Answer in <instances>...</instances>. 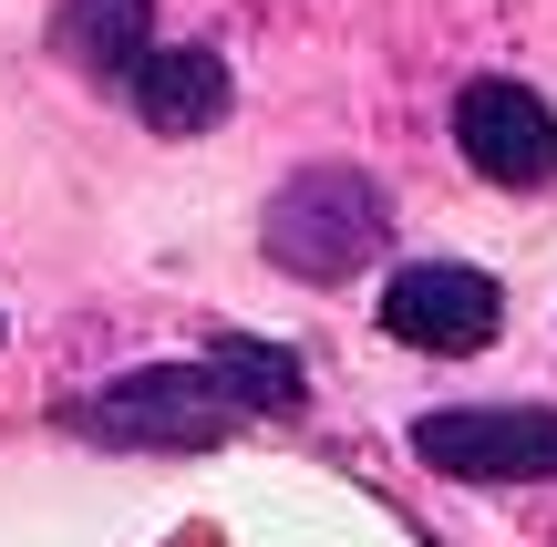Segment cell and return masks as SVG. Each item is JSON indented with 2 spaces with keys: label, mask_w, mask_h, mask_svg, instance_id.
<instances>
[{
  "label": "cell",
  "mask_w": 557,
  "mask_h": 547,
  "mask_svg": "<svg viewBox=\"0 0 557 547\" xmlns=\"http://www.w3.org/2000/svg\"><path fill=\"white\" fill-rule=\"evenodd\" d=\"M124 83H135V114L156 124V135H207V124L227 114V62L197 52V41H165V52H145Z\"/></svg>",
  "instance_id": "8992f818"
},
{
  "label": "cell",
  "mask_w": 557,
  "mask_h": 547,
  "mask_svg": "<svg viewBox=\"0 0 557 547\" xmlns=\"http://www.w3.org/2000/svg\"><path fill=\"white\" fill-rule=\"evenodd\" d=\"M393 238V197H382L361 165H299L289 186L269 197V259L289 279H351L361 259H382Z\"/></svg>",
  "instance_id": "6da1fadb"
},
{
  "label": "cell",
  "mask_w": 557,
  "mask_h": 547,
  "mask_svg": "<svg viewBox=\"0 0 557 547\" xmlns=\"http://www.w3.org/2000/svg\"><path fill=\"white\" fill-rule=\"evenodd\" d=\"M207 372H218V393L238 413H278V424H289V413L310 403V393H299V362L269 351V341H248V331H218V341H207Z\"/></svg>",
  "instance_id": "ba28073f"
},
{
  "label": "cell",
  "mask_w": 557,
  "mask_h": 547,
  "mask_svg": "<svg viewBox=\"0 0 557 547\" xmlns=\"http://www.w3.org/2000/svg\"><path fill=\"white\" fill-rule=\"evenodd\" d=\"M52 52L73 62V73H94V83L135 73V62L156 52V0H62L52 11Z\"/></svg>",
  "instance_id": "52a82bcc"
},
{
  "label": "cell",
  "mask_w": 557,
  "mask_h": 547,
  "mask_svg": "<svg viewBox=\"0 0 557 547\" xmlns=\"http://www.w3.org/2000/svg\"><path fill=\"white\" fill-rule=\"evenodd\" d=\"M73 424L103 434V445H227V434H238V403L218 393L207 362H176V372H124Z\"/></svg>",
  "instance_id": "3957f363"
},
{
  "label": "cell",
  "mask_w": 557,
  "mask_h": 547,
  "mask_svg": "<svg viewBox=\"0 0 557 547\" xmlns=\"http://www.w3.org/2000/svg\"><path fill=\"white\" fill-rule=\"evenodd\" d=\"M455 145H465V165H475L485 186H517V197L557 176V114L506 73H485V83L455 94Z\"/></svg>",
  "instance_id": "5b68a950"
},
{
  "label": "cell",
  "mask_w": 557,
  "mask_h": 547,
  "mask_svg": "<svg viewBox=\"0 0 557 547\" xmlns=\"http://www.w3.org/2000/svg\"><path fill=\"white\" fill-rule=\"evenodd\" d=\"M413 455L455 486H547L557 475V413L547 403H465V413H423Z\"/></svg>",
  "instance_id": "7a4b0ae2"
},
{
  "label": "cell",
  "mask_w": 557,
  "mask_h": 547,
  "mask_svg": "<svg viewBox=\"0 0 557 547\" xmlns=\"http://www.w3.org/2000/svg\"><path fill=\"white\" fill-rule=\"evenodd\" d=\"M506 321V289L485 279V269L465 259H413L393 269V289H382V331H393L403 351H444V362H465V351H485Z\"/></svg>",
  "instance_id": "277c9868"
}]
</instances>
